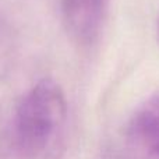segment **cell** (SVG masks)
<instances>
[{
	"label": "cell",
	"mask_w": 159,
	"mask_h": 159,
	"mask_svg": "<svg viewBox=\"0 0 159 159\" xmlns=\"http://www.w3.org/2000/svg\"><path fill=\"white\" fill-rule=\"evenodd\" d=\"M127 137L148 158L159 159V95L137 107L127 126Z\"/></svg>",
	"instance_id": "3957f363"
},
{
	"label": "cell",
	"mask_w": 159,
	"mask_h": 159,
	"mask_svg": "<svg viewBox=\"0 0 159 159\" xmlns=\"http://www.w3.org/2000/svg\"><path fill=\"white\" fill-rule=\"evenodd\" d=\"M158 32H159V20H158Z\"/></svg>",
	"instance_id": "277c9868"
},
{
	"label": "cell",
	"mask_w": 159,
	"mask_h": 159,
	"mask_svg": "<svg viewBox=\"0 0 159 159\" xmlns=\"http://www.w3.org/2000/svg\"><path fill=\"white\" fill-rule=\"evenodd\" d=\"M67 31L80 42L93 41L99 32L105 0H60Z\"/></svg>",
	"instance_id": "7a4b0ae2"
},
{
	"label": "cell",
	"mask_w": 159,
	"mask_h": 159,
	"mask_svg": "<svg viewBox=\"0 0 159 159\" xmlns=\"http://www.w3.org/2000/svg\"><path fill=\"white\" fill-rule=\"evenodd\" d=\"M67 121V102L61 87L43 78L16 105L0 159H49L61 145Z\"/></svg>",
	"instance_id": "6da1fadb"
}]
</instances>
